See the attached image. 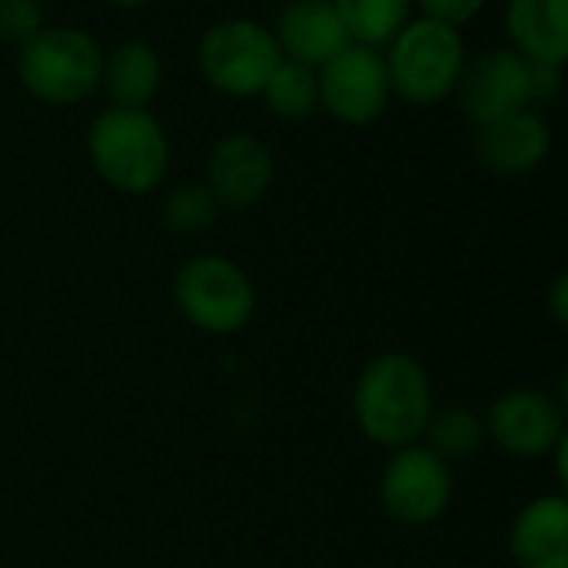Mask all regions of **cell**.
<instances>
[{
    "instance_id": "6da1fadb",
    "label": "cell",
    "mask_w": 568,
    "mask_h": 568,
    "mask_svg": "<svg viewBox=\"0 0 568 568\" xmlns=\"http://www.w3.org/2000/svg\"><path fill=\"white\" fill-rule=\"evenodd\" d=\"M433 406L426 366L403 349L373 356L353 389V416L359 433L389 453L423 439Z\"/></svg>"
},
{
    "instance_id": "44dd1931",
    "label": "cell",
    "mask_w": 568,
    "mask_h": 568,
    "mask_svg": "<svg viewBox=\"0 0 568 568\" xmlns=\"http://www.w3.org/2000/svg\"><path fill=\"white\" fill-rule=\"evenodd\" d=\"M43 3L40 0H0V40L23 47L30 37L43 30Z\"/></svg>"
},
{
    "instance_id": "8992f818",
    "label": "cell",
    "mask_w": 568,
    "mask_h": 568,
    "mask_svg": "<svg viewBox=\"0 0 568 568\" xmlns=\"http://www.w3.org/2000/svg\"><path fill=\"white\" fill-rule=\"evenodd\" d=\"M196 63L213 90L226 97H260L266 80L283 63V53L270 27L246 17H230L203 33Z\"/></svg>"
},
{
    "instance_id": "ffe728a7",
    "label": "cell",
    "mask_w": 568,
    "mask_h": 568,
    "mask_svg": "<svg viewBox=\"0 0 568 568\" xmlns=\"http://www.w3.org/2000/svg\"><path fill=\"white\" fill-rule=\"evenodd\" d=\"M220 203L206 190V183H180L160 203V223L176 236L206 233L216 223Z\"/></svg>"
},
{
    "instance_id": "d4e9b609",
    "label": "cell",
    "mask_w": 568,
    "mask_h": 568,
    "mask_svg": "<svg viewBox=\"0 0 568 568\" xmlns=\"http://www.w3.org/2000/svg\"><path fill=\"white\" fill-rule=\"evenodd\" d=\"M113 7H120V10H140V7H146L150 0H110Z\"/></svg>"
},
{
    "instance_id": "2e32d148",
    "label": "cell",
    "mask_w": 568,
    "mask_h": 568,
    "mask_svg": "<svg viewBox=\"0 0 568 568\" xmlns=\"http://www.w3.org/2000/svg\"><path fill=\"white\" fill-rule=\"evenodd\" d=\"M160 83H163V63L146 40H126L110 53H103L100 87L110 97V106L146 110L160 93Z\"/></svg>"
},
{
    "instance_id": "4fadbf2b",
    "label": "cell",
    "mask_w": 568,
    "mask_h": 568,
    "mask_svg": "<svg viewBox=\"0 0 568 568\" xmlns=\"http://www.w3.org/2000/svg\"><path fill=\"white\" fill-rule=\"evenodd\" d=\"M552 150V130L539 110H519L476 133V156L486 170L503 176H523L546 163Z\"/></svg>"
},
{
    "instance_id": "3957f363",
    "label": "cell",
    "mask_w": 568,
    "mask_h": 568,
    "mask_svg": "<svg viewBox=\"0 0 568 568\" xmlns=\"http://www.w3.org/2000/svg\"><path fill=\"white\" fill-rule=\"evenodd\" d=\"M386 47L383 60L393 93L419 106H433L456 93L466 63V43L456 27L433 17H409Z\"/></svg>"
},
{
    "instance_id": "5bb4252c",
    "label": "cell",
    "mask_w": 568,
    "mask_h": 568,
    "mask_svg": "<svg viewBox=\"0 0 568 568\" xmlns=\"http://www.w3.org/2000/svg\"><path fill=\"white\" fill-rule=\"evenodd\" d=\"M509 552L516 568H568L566 496H539L526 503L509 529Z\"/></svg>"
},
{
    "instance_id": "7c38bea8",
    "label": "cell",
    "mask_w": 568,
    "mask_h": 568,
    "mask_svg": "<svg viewBox=\"0 0 568 568\" xmlns=\"http://www.w3.org/2000/svg\"><path fill=\"white\" fill-rule=\"evenodd\" d=\"M273 37L280 43L283 60L313 70L333 60L346 43H353L333 0H290L276 17Z\"/></svg>"
},
{
    "instance_id": "9a60e30c",
    "label": "cell",
    "mask_w": 568,
    "mask_h": 568,
    "mask_svg": "<svg viewBox=\"0 0 568 568\" xmlns=\"http://www.w3.org/2000/svg\"><path fill=\"white\" fill-rule=\"evenodd\" d=\"M506 33L529 63L562 67L568 60V0H509Z\"/></svg>"
},
{
    "instance_id": "ac0fdd59",
    "label": "cell",
    "mask_w": 568,
    "mask_h": 568,
    "mask_svg": "<svg viewBox=\"0 0 568 568\" xmlns=\"http://www.w3.org/2000/svg\"><path fill=\"white\" fill-rule=\"evenodd\" d=\"M353 43L383 50L413 17V0H333Z\"/></svg>"
},
{
    "instance_id": "7402d4cb",
    "label": "cell",
    "mask_w": 568,
    "mask_h": 568,
    "mask_svg": "<svg viewBox=\"0 0 568 568\" xmlns=\"http://www.w3.org/2000/svg\"><path fill=\"white\" fill-rule=\"evenodd\" d=\"M562 93V67L529 63V110H542L556 103Z\"/></svg>"
},
{
    "instance_id": "8fae6325",
    "label": "cell",
    "mask_w": 568,
    "mask_h": 568,
    "mask_svg": "<svg viewBox=\"0 0 568 568\" xmlns=\"http://www.w3.org/2000/svg\"><path fill=\"white\" fill-rule=\"evenodd\" d=\"M273 176V150L253 133H230L210 150L203 183L220 203V210H250L270 193Z\"/></svg>"
},
{
    "instance_id": "5b68a950",
    "label": "cell",
    "mask_w": 568,
    "mask_h": 568,
    "mask_svg": "<svg viewBox=\"0 0 568 568\" xmlns=\"http://www.w3.org/2000/svg\"><path fill=\"white\" fill-rule=\"evenodd\" d=\"M173 300L180 316L210 336H233L256 313V290L246 270L216 253L190 256L176 270Z\"/></svg>"
},
{
    "instance_id": "d6986e66",
    "label": "cell",
    "mask_w": 568,
    "mask_h": 568,
    "mask_svg": "<svg viewBox=\"0 0 568 568\" xmlns=\"http://www.w3.org/2000/svg\"><path fill=\"white\" fill-rule=\"evenodd\" d=\"M266 100V110L283 116V120H303L310 116L313 110H320V80H316V70L313 67H303V63H293V60H283L276 67V73L266 80L263 93Z\"/></svg>"
},
{
    "instance_id": "7a4b0ae2",
    "label": "cell",
    "mask_w": 568,
    "mask_h": 568,
    "mask_svg": "<svg viewBox=\"0 0 568 568\" xmlns=\"http://www.w3.org/2000/svg\"><path fill=\"white\" fill-rule=\"evenodd\" d=\"M87 153L97 176L126 196L153 193L170 173V136L150 110L106 106L87 133Z\"/></svg>"
},
{
    "instance_id": "603a6c76",
    "label": "cell",
    "mask_w": 568,
    "mask_h": 568,
    "mask_svg": "<svg viewBox=\"0 0 568 568\" xmlns=\"http://www.w3.org/2000/svg\"><path fill=\"white\" fill-rule=\"evenodd\" d=\"M419 7H423V17H433V20L459 30L463 23H469L483 13L486 0H419Z\"/></svg>"
},
{
    "instance_id": "e0dca14e",
    "label": "cell",
    "mask_w": 568,
    "mask_h": 568,
    "mask_svg": "<svg viewBox=\"0 0 568 568\" xmlns=\"http://www.w3.org/2000/svg\"><path fill=\"white\" fill-rule=\"evenodd\" d=\"M419 443L446 463L469 459L486 443V419L473 406H433Z\"/></svg>"
},
{
    "instance_id": "cb8c5ba5",
    "label": "cell",
    "mask_w": 568,
    "mask_h": 568,
    "mask_svg": "<svg viewBox=\"0 0 568 568\" xmlns=\"http://www.w3.org/2000/svg\"><path fill=\"white\" fill-rule=\"evenodd\" d=\"M549 310H552L556 323H559V326H566L568 323V280L566 276H559V280H556V286H552V300H549Z\"/></svg>"
},
{
    "instance_id": "9c48e42d",
    "label": "cell",
    "mask_w": 568,
    "mask_h": 568,
    "mask_svg": "<svg viewBox=\"0 0 568 568\" xmlns=\"http://www.w3.org/2000/svg\"><path fill=\"white\" fill-rule=\"evenodd\" d=\"M483 419L486 439L516 459H546L568 436L562 403L532 386L506 389Z\"/></svg>"
},
{
    "instance_id": "ba28073f",
    "label": "cell",
    "mask_w": 568,
    "mask_h": 568,
    "mask_svg": "<svg viewBox=\"0 0 568 568\" xmlns=\"http://www.w3.org/2000/svg\"><path fill=\"white\" fill-rule=\"evenodd\" d=\"M316 80L320 106L346 126L376 123L393 97L383 50L363 43H346L333 60H326L316 70Z\"/></svg>"
},
{
    "instance_id": "277c9868",
    "label": "cell",
    "mask_w": 568,
    "mask_h": 568,
    "mask_svg": "<svg viewBox=\"0 0 568 568\" xmlns=\"http://www.w3.org/2000/svg\"><path fill=\"white\" fill-rule=\"evenodd\" d=\"M100 43L77 27H43L17 50L23 90L50 106H73L100 90Z\"/></svg>"
},
{
    "instance_id": "52a82bcc",
    "label": "cell",
    "mask_w": 568,
    "mask_h": 568,
    "mask_svg": "<svg viewBox=\"0 0 568 568\" xmlns=\"http://www.w3.org/2000/svg\"><path fill=\"white\" fill-rule=\"evenodd\" d=\"M379 503L399 526H433L453 503L449 463L423 443L393 449L379 476Z\"/></svg>"
},
{
    "instance_id": "30bf717a",
    "label": "cell",
    "mask_w": 568,
    "mask_h": 568,
    "mask_svg": "<svg viewBox=\"0 0 568 568\" xmlns=\"http://www.w3.org/2000/svg\"><path fill=\"white\" fill-rule=\"evenodd\" d=\"M456 100L476 130L529 110V60L513 47H489L476 57H466Z\"/></svg>"
}]
</instances>
